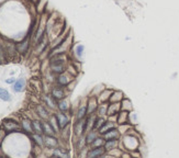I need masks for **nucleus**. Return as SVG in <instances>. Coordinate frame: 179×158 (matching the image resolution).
<instances>
[{"label":"nucleus","mask_w":179,"mask_h":158,"mask_svg":"<svg viewBox=\"0 0 179 158\" xmlns=\"http://www.w3.org/2000/svg\"><path fill=\"white\" fill-rule=\"evenodd\" d=\"M121 145L123 146V150L127 152H132V150H138V134H133L129 132L127 134L123 135L122 137Z\"/></svg>","instance_id":"obj_1"},{"label":"nucleus","mask_w":179,"mask_h":158,"mask_svg":"<svg viewBox=\"0 0 179 158\" xmlns=\"http://www.w3.org/2000/svg\"><path fill=\"white\" fill-rule=\"evenodd\" d=\"M2 127H3V131L7 132V133H11V132H18L20 131L22 126L19 125L16 121H12V120H5L2 122Z\"/></svg>","instance_id":"obj_2"},{"label":"nucleus","mask_w":179,"mask_h":158,"mask_svg":"<svg viewBox=\"0 0 179 158\" xmlns=\"http://www.w3.org/2000/svg\"><path fill=\"white\" fill-rule=\"evenodd\" d=\"M87 132L86 130V117L83 120H76V123L74 125V133L77 137L83 136Z\"/></svg>","instance_id":"obj_3"},{"label":"nucleus","mask_w":179,"mask_h":158,"mask_svg":"<svg viewBox=\"0 0 179 158\" xmlns=\"http://www.w3.org/2000/svg\"><path fill=\"white\" fill-rule=\"evenodd\" d=\"M55 117H56V120H57L58 126H59L61 130L65 128L69 124L70 119H69V117L66 114V112H59V113H56Z\"/></svg>","instance_id":"obj_4"},{"label":"nucleus","mask_w":179,"mask_h":158,"mask_svg":"<svg viewBox=\"0 0 179 158\" xmlns=\"http://www.w3.org/2000/svg\"><path fill=\"white\" fill-rule=\"evenodd\" d=\"M98 106H99V102H98V99H97L96 95H90L87 101V111H88V114H92V113H96L97 109H98Z\"/></svg>","instance_id":"obj_5"},{"label":"nucleus","mask_w":179,"mask_h":158,"mask_svg":"<svg viewBox=\"0 0 179 158\" xmlns=\"http://www.w3.org/2000/svg\"><path fill=\"white\" fill-rule=\"evenodd\" d=\"M106 155V148L105 146L101 147H95V148H89L87 152V157L88 158H96V157H101V156Z\"/></svg>","instance_id":"obj_6"},{"label":"nucleus","mask_w":179,"mask_h":158,"mask_svg":"<svg viewBox=\"0 0 179 158\" xmlns=\"http://www.w3.org/2000/svg\"><path fill=\"white\" fill-rule=\"evenodd\" d=\"M73 76L69 73H67V74H65V73H63V74H59L57 77V79H56V82H57L58 86H62V87H65V86H68L70 82L73 81Z\"/></svg>","instance_id":"obj_7"},{"label":"nucleus","mask_w":179,"mask_h":158,"mask_svg":"<svg viewBox=\"0 0 179 158\" xmlns=\"http://www.w3.org/2000/svg\"><path fill=\"white\" fill-rule=\"evenodd\" d=\"M113 90L109 89V88H105L100 91V93L97 95V99H98V102L99 103H105V102H109V99L111 97V93H112Z\"/></svg>","instance_id":"obj_8"},{"label":"nucleus","mask_w":179,"mask_h":158,"mask_svg":"<svg viewBox=\"0 0 179 158\" xmlns=\"http://www.w3.org/2000/svg\"><path fill=\"white\" fill-rule=\"evenodd\" d=\"M120 111H121V102H109L107 117L111 115H116Z\"/></svg>","instance_id":"obj_9"},{"label":"nucleus","mask_w":179,"mask_h":158,"mask_svg":"<svg viewBox=\"0 0 179 158\" xmlns=\"http://www.w3.org/2000/svg\"><path fill=\"white\" fill-rule=\"evenodd\" d=\"M32 34H30L29 33L28 35H27V38L23 40L22 42H20L19 44L17 45V49L19 51V53H21V54H25V53L28 52V49H29V46H30V38Z\"/></svg>","instance_id":"obj_10"},{"label":"nucleus","mask_w":179,"mask_h":158,"mask_svg":"<svg viewBox=\"0 0 179 158\" xmlns=\"http://www.w3.org/2000/svg\"><path fill=\"white\" fill-rule=\"evenodd\" d=\"M101 136L103 137L106 141H108V139H119L121 137V134L119 132L118 127H114V128H112V130H110V131L106 132L105 134H102Z\"/></svg>","instance_id":"obj_11"},{"label":"nucleus","mask_w":179,"mask_h":158,"mask_svg":"<svg viewBox=\"0 0 179 158\" xmlns=\"http://www.w3.org/2000/svg\"><path fill=\"white\" fill-rule=\"evenodd\" d=\"M129 117H130V112L121 110V111L116 114V124H118V125H121V124H127V123H129Z\"/></svg>","instance_id":"obj_12"},{"label":"nucleus","mask_w":179,"mask_h":158,"mask_svg":"<svg viewBox=\"0 0 179 158\" xmlns=\"http://www.w3.org/2000/svg\"><path fill=\"white\" fill-rule=\"evenodd\" d=\"M99 135H100L99 132H98V130H96V128H92V130H89V131L86 132L85 138H86V143H87V145L89 146V145L94 142L95 139L99 136Z\"/></svg>","instance_id":"obj_13"},{"label":"nucleus","mask_w":179,"mask_h":158,"mask_svg":"<svg viewBox=\"0 0 179 158\" xmlns=\"http://www.w3.org/2000/svg\"><path fill=\"white\" fill-rule=\"evenodd\" d=\"M114 127H118L116 122H112V121L107 119V121H106V122L103 123V125L98 130V132H99L100 135H102V134H105L106 132L110 131V130H112V128H114Z\"/></svg>","instance_id":"obj_14"},{"label":"nucleus","mask_w":179,"mask_h":158,"mask_svg":"<svg viewBox=\"0 0 179 158\" xmlns=\"http://www.w3.org/2000/svg\"><path fill=\"white\" fill-rule=\"evenodd\" d=\"M51 95H52L56 101H59L65 98V91H64V89L62 88V86H59V87H54L52 89V91H51Z\"/></svg>","instance_id":"obj_15"},{"label":"nucleus","mask_w":179,"mask_h":158,"mask_svg":"<svg viewBox=\"0 0 179 158\" xmlns=\"http://www.w3.org/2000/svg\"><path fill=\"white\" fill-rule=\"evenodd\" d=\"M124 98H125V95L121 90H113L110 99H109V102H121Z\"/></svg>","instance_id":"obj_16"},{"label":"nucleus","mask_w":179,"mask_h":158,"mask_svg":"<svg viewBox=\"0 0 179 158\" xmlns=\"http://www.w3.org/2000/svg\"><path fill=\"white\" fill-rule=\"evenodd\" d=\"M44 144L48 148H56L58 146V141L54 137V135H46L44 138Z\"/></svg>","instance_id":"obj_17"},{"label":"nucleus","mask_w":179,"mask_h":158,"mask_svg":"<svg viewBox=\"0 0 179 158\" xmlns=\"http://www.w3.org/2000/svg\"><path fill=\"white\" fill-rule=\"evenodd\" d=\"M88 115V111H87V103L80 104L79 109L77 111V114H76V120H83Z\"/></svg>","instance_id":"obj_18"},{"label":"nucleus","mask_w":179,"mask_h":158,"mask_svg":"<svg viewBox=\"0 0 179 158\" xmlns=\"http://www.w3.org/2000/svg\"><path fill=\"white\" fill-rule=\"evenodd\" d=\"M108 104H109V102H105V103H99V106H98V109H97V111H96L97 117H107Z\"/></svg>","instance_id":"obj_19"},{"label":"nucleus","mask_w":179,"mask_h":158,"mask_svg":"<svg viewBox=\"0 0 179 158\" xmlns=\"http://www.w3.org/2000/svg\"><path fill=\"white\" fill-rule=\"evenodd\" d=\"M119 144H120L119 139H108V141H106L105 143L106 152H109V150H112L114 148L119 147Z\"/></svg>","instance_id":"obj_20"},{"label":"nucleus","mask_w":179,"mask_h":158,"mask_svg":"<svg viewBox=\"0 0 179 158\" xmlns=\"http://www.w3.org/2000/svg\"><path fill=\"white\" fill-rule=\"evenodd\" d=\"M42 126H43V133L45 135H55L56 134V131L50 122H42Z\"/></svg>","instance_id":"obj_21"},{"label":"nucleus","mask_w":179,"mask_h":158,"mask_svg":"<svg viewBox=\"0 0 179 158\" xmlns=\"http://www.w3.org/2000/svg\"><path fill=\"white\" fill-rule=\"evenodd\" d=\"M69 108H70V106H69L68 100H66L65 98L57 101V109L61 112H68Z\"/></svg>","instance_id":"obj_22"},{"label":"nucleus","mask_w":179,"mask_h":158,"mask_svg":"<svg viewBox=\"0 0 179 158\" xmlns=\"http://www.w3.org/2000/svg\"><path fill=\"white\" fill-rule=\"evenodd\" d=\"M21 126H22L23 131H25L27 133H33L32 121H30L29 119H23L22 122H21Z\"/></svg>","instance_id":"obj_23"},{"label":"nucleus","mask_w":179,"mask_h":158,"mask_svg":"<svg viewBox=\"0 0 179 158\" xmlns=\"http://www.w3.org/2000/svg\"><path fill=\"white\" fill-rule=\"evenodd\" d=\"M121 110H124V111L127 112L133 111V104L131 102V100H129L127 98H124L121 101Z\"/></svg>","instance_id":"obj_24"},{"label":"nucleus","mask_w":179,"mask_h":158,"mask_svg":"<svg viewBox=\"0 0 179 158\" xmlns=\"http://www.w3.org/2000/svg\"><path fill=\"white\" fill-rule=\"evenodd\" d=\"M25 87V80L23 78L21 79H18L17 81L14 82L13 84V90L14 91H17V92H20V91H22Z\"/></svg>","instance_id":"obj_25"},{"label":"nucleus","mask_w":179,"mask_h":158,"mask_svg":"<svg viewBox=\"0 0 179 158\" xmlns=\"http://www.w3.org/2000/svg\"><path fill=\"white\" fill-rule=\"evenodd\" d=\"M105 143H106V139L103 138V137L101 136V135H99V136L97 137L96 139H95L94 142L91 143L89 146H90L91 148H95V147H101V146H105Z\"/></svg>","instance_id":"obj_26"},{"label":"nucleus","mask_w":179,"mask_h":158,"mask_svg":"<svg viewBox=\"0 0 179 158\" xmlns=\"http://www.w3.org/2000/svg\"><path fill=\"white\" fill-rule=\"evenodd\" d=\"M32 126H33V133L42 134L43 133V126H42V122L38 120L32 121Z\"/></svg>","instance_id":"obj_27"},{"label":"nucleus","mask_w":179,"mask_h":158,"mask_svg":"<svg viewBox=\"0 0 179 158\" xmlns=\"http://www.w3.org/2000/svg\"><path fill=\"white\" fill-rule=\"evenodd\" d=\"M132 128V125L130 123H127V124H121V125H118V130L120 132L121 135H125V134L129 133V131Z\"/></svg>","instance_id":"obj_28"},{"label":"nucleus","mask_w":179,"mask_h":158,"mask_svg":"<svg viewBox=\"0 0 179 158\" xmlns=\"http://www.w3.org/2000/svg\"><path fill=\"white\" fill-rule=\"evenodd\" d=\"M45 102H46V104L50 106L51 109L57 108V102H56V100L53 98L52 95H46V97H45Z\"/></svg>","instance_id":"obj_29"},{"label":"nucleus","mask_w":179,"mask_h":158,"mask_svg":"<svg viewBox=\"0 0 179 158\" xmlns=\"http://www.w3.org/2000/svg\"><path fill=\"white\" fill-rule=\"evenodd\" d=\"M36 111H38V113H39V115L42 117V119H48V112H47V110L45 109L44 106H38V108H36Z\"/></svg>","instance_id":"obj_30"},{"label":"nucleus","mask_w":179,"mask_h":158,"mask_svg":"<svg viewBox=\"0 0 179 158\" xmlns=\"http://www.w3.org/2000/svg\"><path fill=\"white\" fill-rule=\"evenodd\" d=\"M32 138H33V141L39 145V146H43V145H44V138L42 137L41 134L34 133L33 135H32Z\"/></svg>","instance_id":"obj_31"},{"label":"nucleus","mask_w":179,"mask_h":158,"mask_svg":"<svg viewBox=\"0 0 179 158\" xmlns=\"http://www.w3.org/2000/svg\"><path fill=\"white\" fill-rule=\"evenodd\" d=\"M106 121H107V117H97L96 122H95V126H94V128H96V130H99V128L101 127L102 125H103V123H105Z\"/></svg>","instance_id":"obj_32"},{"label":"nucleus","mask_w":179,"mask_h":158,"mask_svg":"<svg viewBox=\"0 0 179 158\" xmlns=\"http://www.w3.org/2000/svg\"><path fill=\"white\" fill-rule=\"evenodd\" d=\"M0 99L3 101H9L10 100V95L6 89L0 88Z\"/></svg>","instance_id":"obj_33"},{"label":"nucleus","mask_w":179,"mask_h":158,"mask_svg":"<svg viewBox=\"0 0 179 158\" xmlns=\"http://www.w3.org/2000/svg\"><path fill=\"white\" fill-rule=\"evenodd\" d=\"M7 63V53L3 47L0 46V64Z\"/></svg>","instance_id":"obj_34"},{"label":"nucleus","mask_w":179,"mask_h":158,"mask_svg":"<svg viewBox=\"0 0 179 158\" xmlns=\"http://www.w3.org/2000/svg\"><path fill=\"white\" fill-rule=\"evenodd\" d=\"M50 123H51V124H52V126H53V127H54V130H55V131H56V133H57L58 130H61V128H59V126H58V123H57V120H56L55 114L53 115V117L50 119Z\"/></svg>","instance_id":"obj_35"},{"label":"nucleus","mask_w":179,"mask_h":158,"mask_svg":"<svg viewBox=\"0 0 179 158\" xmlns=\"http://www.w3.org/2000/svg\"><path fill=\"white\" fill-rule=\"evenodd\" d=\"M83 53H84V46L83 45H78V46L76 47V54H77L78 57H81Z\"/></svg>","instance_id":"obj_36"},{"label":"nucleus","mask_w":179,"mask_h":158,"mask_svg":"<svg viewBox=\"0 0 179 158\" xmlns=\"http://www.w3.org/2000/svg\"><path fill=\"white\" fill-rule=\"evenodd\" d=\"M7 82H8V84H11V82H14V78L8 79V80H7Z\"/></svg>","instance_id":"obj_37"}]
</instances>
